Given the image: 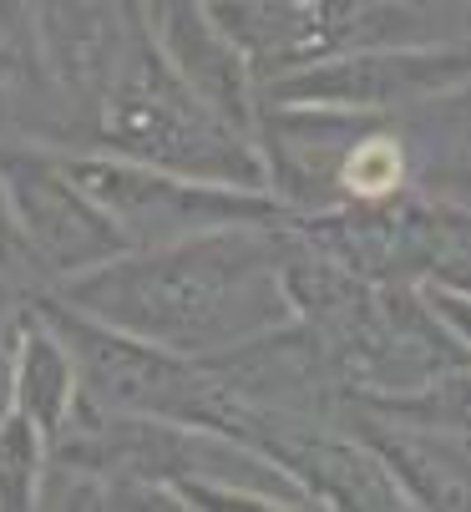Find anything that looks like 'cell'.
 Returning a JSON list of instances; mask_svg holds the SVG:
<instances>
[{
	"mask_svg": "<svg viewBox=\"0 0 471 512\" xmlns=\"http://www.w3.org/2000/svg\"><path fill=\"white\" fill-rule=\"evenodd\" d=\"M41 436L26 411L0 416V507H31L41 497Z\"/></svg>",
	"mask_w": 471,
	"mask_h": 512,
	"instance_id": "obj_6",
	"label": "cell"
},
{
	"mask_svg": "<svg viewBox=\"0 0 471 512\" xmlns=\"http://www.w3.org/2000/svg\"><path fill=\"white\" fill-rule=\"evenodd\" d=\"M11 381H16L21 411L46 436H61L66 416H71V401H76V360H71V350L61 345V335L51 325L46 330L41 325L21 330V355L11 365Z\"/></svg>",
	"mask_w": 471,
	"mask_h": 512,
	"instance_id": "obj_4",
	"label": "cell"
},
{
	"mask_svg": "<svg viewBox=\"0 0 471 512\" xmlns=\"http://www.w3.org/2000/svg\"><path fill=\"white\" fill-rule=\"evenodd\" d=\"M0 193L46 269L82 274L127 249L122 229L87 198L66 163H46L36 153H0Z\"/></svg>",
	"mask_w": 471,
	"mask_h": 512,
	"instance_id": "obj_3",
	"label": "cell"
},
{
	"mask_svg": "<svg viewBox=\"0 0 471 512\" xmlns=\"http://www.w3.org/2000/svg\"><path fill=\"white\" fill-rule=\"evenodd\" d=\"M396 421L411 426H436V431H466L471 436V360L446 365L441 376H431L426 386L406 391V396H355Z\"/></svg>",
	"mask_w": 471,
	"mask_h": 512,
	"instance_id": "obj_5",
	"label": "cell"
},
{
	"mask_svg": "<svg viewBox=\"0 0 471 512\" xmlns=\"http://www.w3.org/2000/svg\"><path fill=\"white\" fill-rule=\"evenodd\" d=\"M289 224H228L173 239L152 254H117L61 284V295L137 340L178 355H213L294 320L279 274Z\"/></svg>",
	"mask_w": 471,
	"mask_h": 512,
	"instance_id": "obj_1",
	"label": "cell"
},
{
	"mask_svg": "<svg viewBox=\"0 0 471 512\" xmlns=\"http://www.w3.org/2000/svg\"><path fill=\"white\" fill-rule=\"evenodd\" d=\"M471 87V41L441 46H365L320 56L309 66L279 71L259 92L274 107H350V112H396L436 107Z\"/></svg>",
	"mask_w": 471,
	"mask_h": 512,
	"instance_id": "obj_2",
	"label": "cell"
}]
</instances>
